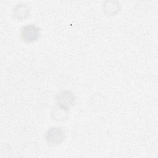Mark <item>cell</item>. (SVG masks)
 Wrapping results in <instances>:
<instances>
[{"instance_id":"cell-6","label":"cell","mask_w":158,"mask_h":158,"mask_svg":"<svg viewBox=\"0 0 158 158\" xmlns=\"http://www.w3.org/2000/svg\"><path fill=\"white\" fill-rule=\"evenodd\" d=\"M107 101L106 96L100 93L92 94L89 99V106L93 111H99L106 107Z\"/></svg>"},{"instance_id":"cell-5","label":"cell","mask_w":158,"mask_h":158,"mask_svg":"<svg viewBox=\"0 0 158 158\" xmlns=\"http://www.w3.org/2000/svg\"><path fill=\"white\" fill-rule=\"evenodd\" d=\"M122 9L121 4L117 1H106L102 5V12L106 17L116 15Z\"/></svg>"},{"instance_id":"cell-7","label":"cell","mask_w":158,"mask_h":158,"mask_svg":"<svg viewBox=\"0 0 158 158\" xmlns=\"http://www.w3.org/2000/svg\"><path fill=\"white\" fill-rule=\"evenodd\" d=\"M49 115L54 121L57 123H64L69 118L70 111L56 106L51 110Z\"/></svg>"},{"instance_id":"cell-4","label":"cell","mask_w":158,"mask_h":158,"mask_svg":"<svg viewBox=\"0 0 158 158\" xmlns=\"http://www.w3.org/2000/svg\"><path fill=\"white\" fill-rule=\"evenodd\" d=\"M30 15V9L25 2L16 4L12 10V17L17 21H22L28 19Z\"/></svg>"},{"instance_id":"cell-3","label":"cell","mask_w":158,"mask_h":158,"mask_svg":"<svg viewBox=\"0 0 158 158\" xmlns=\"http://www.w3.org/2000/svg\"><path fill=\"white\" fill-rule=\"evenodd\" d=\"M56 106L69 110L77 103V96L69 89H63L59 91L54 97Z\"/></svg>"},{"instance_id":"cell-2","label":"cell","mask_w":158,"mask_h":158,"mask_svg":"<svg viewBox=\"0 0 158 158\" xmlns=\"http://www.w3.org/2000/svg\"><path fill=\"white\" fill-rule=\"evenodd\" d=\"M41 28L35 23H27L22 26L19 30V36L26 43H33L41 37Z\"/></svg>"},{"instance_id":"cell-1","label":"cell","mask_w":158,"mask_h":158,"mask_svg":"<svg viewBox=\"0 0 158 158\" xmlns=\"http://www.w3.org/2000/svg\"><path fill=\"white\" fill-rule=\"evenodd\" d=\"M66 139V131L59 126H52L44 133V140L51 146H57L62 144Z\"/></svg>"}]
</instances>
